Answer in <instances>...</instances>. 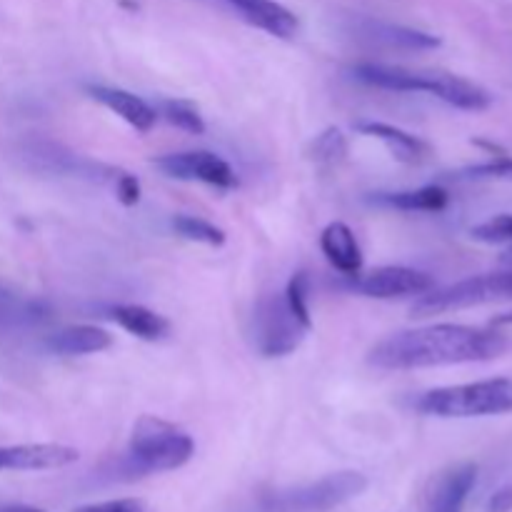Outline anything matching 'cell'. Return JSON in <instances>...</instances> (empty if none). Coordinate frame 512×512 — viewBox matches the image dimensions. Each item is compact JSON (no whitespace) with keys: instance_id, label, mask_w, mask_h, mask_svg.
<instances>
[{"instance_id":"25","label":"cell","mask_w":512,"mask_h":512,"mask_svg":"<svg viewBox=\"0 0 512 512\" xmlns=\"http://www.w3.org/2000/svg\"><path fill=\"white\" fill-rule=\"evenodd\" d=\"M473 240L493 245H512V215H495L470 230Z\"/></svg>"},{"instance_id":"20","label":"cell","mask_w":512,"mask_h":512,"mask_svg":"<svg viewBox=\"0 0 512 512\" xmlns=\"http://www.w3.org/2000/svg\"><path fill=\"white\" fill-rule=\"evenodd\" d=\"M308 158L323 168H335V165L343 163L348 158V138L343 135V130L325 128L323 133L315 135L308 148Z\"/></svg>"},{"instance_id":"14","label":"cell","mask_w":512,"mask_h":512,"mask_svg":"<svg viewBox=\"0 0 512 512\" xmlns=\"http://www.w3.org/2000/svg\"><path fill=\"white\" fill-rule=\"evenodd\" d=\"M320 250L328 258V263L343 275L355 278L363 270V250H360L358 238L340 220H335V223H330L323 230V235H320Z\"/></svg>"},{"instance_id":"4","label":"cell","mask_w":512,"mask_h":512,"mask_svg":"<svg viewBox=\"0 0 512 512\" xmlns=\"http://www.w3.org/2000/svg\"><path fill=\"white\" fill-rule=\"evenodd\" d=\"M418 410L433 418H488L512 413V378L448 385L420 395Z\"/></svg>"},{"instance_id":"1","label":"cell","mask_w":512,"mask_h":512,"mask_svg":"<svg viewBox=\"0 0 512 512\" xmlns=\"http://www.w3.org/2000/svg\"><path fill=\"white\" fill-rule=\"evenodd\" d=\"M510 348L512 340L500 333V328L443 323L393 333L370 350L368 360L370 365L383 370H418L485 363L500 358Z\"/></svg>"},{"instance_id":"18","label":"cell","mask_w":512,"mask_h":512,"mask_svg":"<svg viewBox=\"0 0 512 512\" xmlns=\"http://www.w3.org/2000/svg\"><path fill=\"white\" fill-rule=\"evenodd\" d=\"M110 318L120 325L123 330H128L130 335L140 340H163L170 333V323L155 310L143 308V305H118V308L110 310Z\"/></svg>"},{"instance_id":"23","label":"cell","mask_w":512,"mask_h":512,"mask_svg":"<svg viewBox=\"0 0 512 512\" xmlns=\"http://www.w3.org/2000/svg\"><path fill=\"white\" fill-rule=\"evenodd\" d=\"M283 295L288 308L295 313V318H298L303 325H308V328H313V318H310V305H308V295H310L308 275L295 273L293 278H290L288 288H285Z\"/></svg>"},{"instance_id":"10","label":"cell","mask_w":512,"mask_h":512,"mask_svg":"<svg viewBox=\"0 0 512 512\" xmlns=\"http://www.w3.org/2000/svg\"><path fill=\"white\" fill-rule=\"evenodd\" d=\"M78 458V450L68 448V445H5V448H0V470H18V473L58 470L65 465H73Z\"/></svg>"},{"instance_id":"24","label":"cell","mask_w":512,"mask_h":512,"mask_svg":"<svg viewBox=\"0 0 512 512\" xmlns=\"http://www.w3.org/2000/svg\"><path fill=\"white\" fill-rule=\"evenodd\" d=\"M458 180H512V158L500 155V158L488 160V163L468 165L460 173H455Z\"/></svg>"},{"instance_id":"7","label":"cell","mask_w":512,"mask_h":512,"mask_svg":"<svg viewBox=\"0 0 512 512\" xmlns=\"http://www.w3.org/2000/svg\"><path fill=\"white\" fill-rule=\"evenodd\" d=\"M308 325L295 318L293 310L285 303V295H268L260 300L255 313V340L265 358H285L293 355L303 345L308 335Z\"/></svg>"},{"instance_id":"2","label":"cell","mask_w":512,"mask_h":512,"mask_svg":"<svg viewBox=\"0 0 512 512\" xmlns=\"http://www.w3.org/2000/svg\"><path fill=\"white\" fill-rule=\"evenodd\" d=\"M353 75L360 83L395 90V93H428L453 108L470 110V113H478L490 105L488 90L448 70H413L400 68V65L360 63L353 68Z\"/></svg>"},{"instance_id":"8","label":"cell","mask_w":512,"mask_h":512,"mask_svg":"<svg viewBox=\"0 0 512 512\" xmlns=\"http://www.w3.org/2000/svg\"><path fill=\"white\" fill-rule=\"evenodd\" d=\"M155 168L163 170L175 180H198L220 190L238 188V175L230 168L228 160L208 150H188V153H170L155 160Z\"/></svg>"},{"instance_id":"30","label":"cell","mask_w":512,"mask_h":512,"mask_svg":"<svg viewBox=\"0 0 512 512\" xmlns=\"http://www.w3.org/2000/svg\"><path fill=\"white\" fill-rule=\"evenodd\" d=\"M0 512H45V510L30 508V505H0Z\"/></svg>"},{"instance_id":"19","label":"cell","mask_w":512,"mask_h":512,"mask_svg":"<svg viewBox=\"0 0 512 512\" xmlns=\"http://www.w3.org/2000/svg\"><path fill=\"white\" fill-rule=\"evenodd\" d=\"M375 33V38L383 40V43L393 45V48H405V50H433L440 45V38L435 35L423 33V30L405 28V25H390V23H375L370 25Z\"/></svg>"},{"instance_id":"17","label":"cell","mask_w":512,"mask_h":512,"mask_svg":"<svg viewBox=\"0 0 512 512\" xmlns=\"http://www.w3.org/2000/svg\"><path fill=\"white\" fill-rule=\"evenodd\" d=\"M373 203L385 208L405 210V213H440L448 208L450 195L440 185H425L418 190H400V193H378Z\"/></svg>"},{"instance_id":"29","label":"cell","mask_w":512,"mask_h":512,"mask_svg":"<svg viewBox=\"0 0 512 512\" xmlns=\"http://www.w3.org/2000/svg\"><path fill=\"white\" fill-rule=\"evenodd\" d=\"M490 328H512V310L510 313L498 315V318L490 320Z\"/></svg>"},{"instance_id":"16","label":"cell","mask_w":512,"mask_h":512,"mask_svg":"<svg viewBox=\"0 0 512 512\" xmlns=\"http://www.w3.org/2000/svg\"><path fill=\"white\" fill-rule=\"evenodd\" d=\"M110 345H113L110 333H105L103 328H95V325H70V328H63L45 338V348L55 355H65V358L103 353Z\"/></svg>"},{"instance_id":"21","label":"cell","mask_w":512,"mask_h":512,"mask_svg":"<svg viewBox=\"0 0 512 512\" xmlns=\"http://www.w3.org/2000/svg\"><path fill=\"white\" fill-rule=\"evenodd\" d=\"M173 230L185 240H193V243L210 245V248H220L225 245V233L218 225L208 223L203 218H195V215H175L173 218Z\"/></svg>"},{"instance_id":"26","label":"cell","mask_w":512,"mask_h":512,"mask_svg":"<svg viewBox=\"0 0 512 512\" xmlns=\"http://www.w3.org/2000/svg\"><path fill=\"white\" fill-rule=\"evenodd\" d=\"M75 512H153L145 500L138 498H120V500H105V503L83 505Z\"/></svg>"},{"instance_id":"31","label":"cell","mask_w":512,"mask_h":512,"mask_svg":"<svg viewBox=\"0 0 512 512\" xmlns=\"http://www.w3.org/2000/svg\"><path fill=\"white\" fill-rule=\"evenodd\" d=\"M223 3H230V5H233V8H238V5L245 3V0H223Z\"/></svg>"},{"instance_id":"22","label":"cell","mask_w":512,"mask_h":512,"mask_svg":"<svg viewBox=\"0 0 512 512\" xmlns=\"http://www.w3.org/2000/svg\"><path fill=\"white\" fill-rule=\"evenodd\" d=\"M160 115H163L170 125L185 130V133L190 135L205 133L203 115H200V110L195 108L190 100H178V98L163 100V103H160Z\"/></svg>"},{"instance_id":"27","label":"cell","mask_w":512,"mask_h":512,"mask_svg":"<svg viewBox=\"0 0 512 512\" xmlns=\"http://www.w3.org/2000/svg\"><path fill=\"white\" fill-rule=\"evenodd\" d=\"M140 180L130 173H118L115 175V195H118L120 203L125 208H133V205L140 203Z\"/></svg>"},{"instance_id":"9","label":"cell","mask_w":512,"mask_h":512,"mask_svg":"<svg viewBox=\"0 0 512 512\" xmlns=\"http://www.w3.org/2000/svg\"><path fill=\"white\" fill-rule=\"evenodd\" d=\"M353 290L375 300L408 298V295H425L428 290H433V278L413 268L385 265V268L373 270L363 278H355Z\"/></svg>"},{"instance_id":"15","label":"cell","mask_w":512,"mask_h":512,"mask_svg":"<svg viewBox=\"0 0 512 512\" xmlns=\"http://www.w3.org/2000/svg\"><path fill=\"white\" fill-rule=\"evenodd\" d=\"M238 10L250 25L280 40L295 38L300 30L298 15L285 8V5L275 3V0H245V3L238 5Z\"/></svg>"},{"instance_id":"3","label":"cell","mask_w":512,"mask_h":512,"mask_svg":"<svg viewBox=\"0 0 512 512\" xmlns=\"http://www.w3.org/2000/svg\"><path fill=\"white\" fill-rule=\"evenodd\" d=\"M195 455V443L178 425L143 415L135 423L128 445V463L133 473L153 475L183 468Z\"/></svg>"},{"instance_id":"5","label":"cell","mask_w":512,"mask_h":512,"mask_svg":"<svg viewBox=\"0 0 512 512\" xmlns=\"http://www.w3.org/2000/svg\"><path fill=\"white\" fill-rule=\"evenodd\" d=\"M503 300H512V270L475 275V278L460 280V283L448 285L443 290H428L425 295H418V300L410 308V315L413 318H433V315L503 303Z\"/></svg>"},{"instance_id":"13","label":"cell","mask_w":512,"mask_h":512,"mask_svg":"<svg viewBox=\"0 0 512 512\" xmlns=\"http://www.w3.org/2000/svg\"><path fill=\"white\" fill-rule=\"evenodd\" d=\"M355 128H358V133L368 135V138L380 140V143L390 150V155L403 165H420L425 163L430 155L428 143H423V140L415 138V135L405 133V130L395 128V125L380 123V120H363V123H358Z\"/></svg>"},{"instance_id":"12","label":"cell","mask_w":512,"mask_h":512,"mask_svg":"<svg viewBox=\"0 0 512 512\" xmlns=\"http://www.w3.org/2000/svg\"><path fill=\"white\" fill-rule=\"evenodd\" d=\"M475 483H478V465L473 463L455 465V468H450L448 473L440 475L433 493H430L428 508H425V512H463L470 493H473Z\"/></svg>"},{"instance_id":"28","label":"cell","mask_w":512,"mask_h":512,"mask_svg":"<svg viewBox=\"0 0 512 512\" xmlns=\"http://www.w3.org/2000/svg\"><path fill=\"white\" fill-rule=\"evenodd\" d=\"M488 512H512V485H505L490 498Z\"/></svg>"},{"instance_id":"11","label":"cell","mask_w":512,"mask_h":512,"mask_svg":"<svg viewBox=\"0 0 512 512\" xmlns=\"http://www.w3.org/2000/svg\"><path fill=\"white\" fill-rule=\"evenodd\" d=\"M88 95L93 100H98L100 105L115 113L118 118H123L130 128H135L138 133H150L158 120V113L150 103H145L140 95L130 93L123 88H108V85H88Z\"/></svg>"},{"instance_id":"6","label":"cell","mask_w":512,"mask_h":512,"mask_svg":"<svg viewBox=\"0 0 512 512\" xmlns=\"http://www.w3.org/2000/svg\"><path fill=\"white\" fill-rule=\"evenodd\" d=\"M368 478L355 470H343V473L325 475L315 483L300 485V488L288 490V493L275 495V512H328L350 503L353 498L365 493Z\"/></svg>"}]
</instances>
